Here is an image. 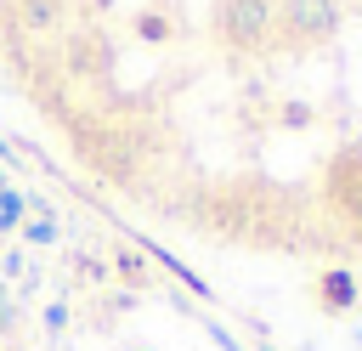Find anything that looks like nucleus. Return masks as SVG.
Returning <instances> with one entry per match:
<instances>
[{
	"label": "nucleus",
	"instance_id": "1",
	"mask_svg": "<svg viewBox=\"0 0 362 351\" xmlns=\"http://www.w3.org/2000/svg\"><path fill=\"white\" fill-rule=\"evenodd\" d=\"M277 23V0H226L221 6V34L232 51H260L272 40Z\"/></svg>",
	"mask_w": 362,
	"mask_h": 351
},
{
	"label": "nucleus",
	"instance_id": "4",
	"mask_svg": "<svg viewBox=\"0 0 362 351\" xmlns=\"http://www.w3.org/2000/svg\"><path fill=\"white\" fill-rule=\"evenodd\" d=\"M11 6H17V0H0V11H11Z\"/></svg>",
	"mask_w": 362,
	"mask_h": 351
},
{
	"label": "nucleus",
	"instance_id": "2",
	"mask_svg": "<svg viewBox=\"0 0 362 351\" xmlns=\"http://www.w3.org/2000/svg\"><path fill=\"white\" fill-rule=\"evenodd\" d=\"M277 28L300 45H322L339 34V0H277Z\"/></svg>",
	"mask_w": 362,
	"mask_h": 351
},
{
	"label": "nucleus",
	"instance_id": "3",
	"mask_svg": "<svg viewBox=\"0 0 362 351\" xmlns=\"http://www.w3.org/2000/svg\"><path fill=\"white\" fill-rule=\"evenodd\" d=\"M11 23V34H45L68 17V0H17L11 11H0Z\"/></svg>",
	"mask_w": 362,
	"mask_h": 351
}]
</instances>
